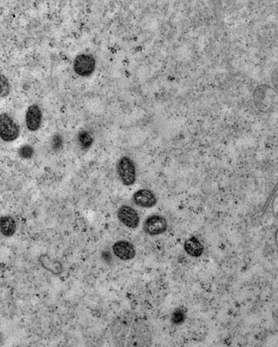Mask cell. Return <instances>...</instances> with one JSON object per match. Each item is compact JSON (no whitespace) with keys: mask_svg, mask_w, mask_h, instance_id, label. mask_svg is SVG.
Segmentation results:
<instances>
[{"mask_svg":"<svg viewBox=\"0 0 278 347\" xmlns=\"http://www.w3.org/2000/svg\"><path fill=\"white\" fill-rule=\"evenodd\" d=\"M147 329L143 321L137 316L126 313L113 322L112 334L119 346H143L147 343Z\"/></svg>","mask_w":278,"mask_h":347,"instance_id":"obj_1","label":"cell"},{"mask_svg":"<svg viewBox=\"0 0 278 347\" xmlns=\"http://www.w3.org/2000/svg\"><path fill=\"white\" fill-rule=\"evenodd\" d=\"M10 93V85L4 76L0 75V97L3 98L7 96Z\"/></svg>","mask_w":278,"mask_h":347,"instance_id":"obj_16","label":"cell"},{"mask_svg":"<svg viewBox=\"0 0 278 347\" xmlns=\"http://www.w3.org/2000/svg\"><path fill=\"white\" fill-rule=\"evenodd\" d=\"M118 217L126 227L131 229L137 228L140 223V218L138 213L129 206L121 207L118 212Z\"/></svg>","mask_w":278,"mask_h":347,"instance_id":"obj_7","label":"cell"},{"mask_svg":"<svg viewBox=\"0 0 278 347\" xmlns=\"http://www.w3.org/2000/svg\"><path fill=\"white\" fill-rule=\"evenodd\" d=\"M185 318V313L182 309H178L175 311L172 317V322L174 324H182Z\"/></svg>","mask_w":278,"mask_h":347,"instance_id":"obj_17","label":"cell"},{"mask_svg":"<svg viewBox=\"0 0 278 347\" xmlns=\"http://www.w3.org/2000/svg\"><path fill=\"white\" fill-rule=\"evenodd\" d=\"M95 66V59L91 55L83 54L75 58L74 69L78 75L88 77L93 74Z\"/></svg>","mask_w":278,"mask_h":347,"instance_id":"obj_5","label":"cell"},{"mask_svg":"<svg viewBox=\"0 0 278 347\" xmlns=\"http://www.w3.org/2000/svg\"><path fill=\"white\" fill-rule=\"evenodd\" d=\"M253 100L259 111L269 113L273 111L277 106V94L275 90L269 85H261L254 91Z\"/></svg>","mask_w":278,"mask_h":347,"instance_id":"obj_2","label":"cell"},{"mask_svg":"<svg viewBox=\"0 0 278 347\" xmlns=\"http://www.w3.org/2000/svg\"><path fill=\"white\" fill-rule=\"evenodd\" d=\"M18 155L22 159H31L34 155V149L31 145H23L18 150Z\"/></svg>","mask_w":278,"mask_h":347,"instance_id":"obj_15","label":"cell"},{"mask_svg":"<svg viewBox=\"0 0 278 347\" xmlns=\"http://www.w3.org/2000/svg\"><path fill=\"white\" fill-rule=\"evenodd\" d=\"M184 248L187 253L194 257L201 256L204 251L203 246L195 237H192L186 240Z\"/></svg>","mask_w":278,"mask_h":347,"instance_id":"obj_13","label":"cell"},{"mask_svg":"<svg viewBox=\"0 0 278 347\" xmlns=\"http://www.w3.org/2000/svg\"><path fill=\"white\" fill-rule=\"evenodd\" d=\"M78 140L81 147L84 149L90 148L93 143V137L86 131H82L78 134Z\"/></svg>","mask_w":278,"mask_h":347,"instance_id":"obj_14","label":"cell"},{"mask_svg":"<svg viewBox=\"0 0 278 347\" xmlns=\"http://www.w3.org/2000/svg\"><path fill=\"white\" fill-rule=\"evenodd\" d=\"M39 262L42 267L54 275H59L63 271V266L58 260L52 259L49 255L43 254L39 257Z\"/></svg>","mask_w":278,"mask_h":347,"instance_id":"obj_12","label":"cell"},{"mask_svg":"<svg viewBox=\"0 0 278 347\" xmlns=\"http://www.w3.org/2000/svg\"><path fill=\"white\" fill-rule=\"evenodd\" d=\"M118 172L123 184L127 186L134 185L136 181L135 164L130 157L121 158L118 164Z\"/></svg>","mask_w":278,"mask_h":347,"instance_id":"obj_3","label":"cell"},{"mask_svg":"<svg viewBox=\"0 0 278 347\" xmlns=\"http://www.w3.org/2000/svg\"><path fill=\"white\" fill-rule=\"evenodd\" d=\"M17 229L15 219L11 216L5 215L0 217V233L6 238L13 236Z\"/></svg>","mask_w":278,"mask_h":347,"instance_id":"obj_11","label":"cell"},{"mask_svg":"<svg viewBox=\"0 0 278 347\" xmlns=\"http://www.w3.org/2000/svg\"><path fill=\"white\" fill-rule=\"evenodd\" d=\"M2 338L1 336V334H0V344H1V343H2Z\"/></svg>","mask_w":278,"mask_h":347,"instance_id":"obj_18","label":"cell"},{"mask_svg":"<svg viewBox=\"0 0 278 347\" xmlns=\"http://www.w3.org/2000/svg\"><path fill=\"white\" fill-rule=\"evenodd\" d=\"M135 203L143 208H151L157 202L154 194L148 190L142 189L136 192L133 196Z\"/></svg>","mask_w":278,"mask_h":347,"instance_id":"obj_9","label":"cell"},{"mask_svg":"<svg viewBox=\"0 0 278 347\" xmlns=\"http://www.w3.org/2000/svg\"><path fill=\"white\" fill-rule=\"evenodd\" d=\"M42 121V113L39 107L36 105L30 106L26 114V124L27 128L32 131L39 129Z\"/></svg>","mask_w":278,"mask_h":347,"instance_id":"obj_10","label":"cell"},{"mask_svg":"<svg viewBox=\"0 0 278 347\" xmlns=\"http://www.w3.org/2000/svg\"><path fill=\"white\" fill-rule=\"evenodd\" d=\"M19 127L7 114L0 115V138L5 142L14 141L19 135Z\"/></svg>","mask_w":278,"mask_h":347,"instance_id":"obj_4","label":"cell"},{"mask_svg":"<svg viewBox=\"0 0 278 347\" xmlns=\"http://www.w3.org/2000/svg\"><path fill=\"white\" fill-rule=\"evenodd\" d=\"M167 228L166 219L159 215L148 217L143 223V229L147 234L156 235L165 232Z\"/></svg>","mask_w":278,"mask_h":347,"instance_id":"obj_6","label":"cell"},{"mask_svg":"<svg viewBox=\"0 0 278 347\" xmlns=\"http://www.w3.org/2000/svg\"><path fill=\"white\" fill-rule=\"evenodd\" d=\"M113 250L117 257L123 260L134 259L136 252L134 245L129 241L121 240L114 243Z\"/></svg>","mask_w":278,"mask_h":347,"instance_id":"obj_8","label":"cell"}]
</instances>
